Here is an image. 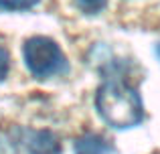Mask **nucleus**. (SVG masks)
<instances>
[{
    "label": "nucleus",
    "mask_w": 160,
    "mask_h": 154,
    "mask_svg": "<svg viewBox=\"0 0 160 154\" xmlns=\"http://www.w3.org/2000/svg\"><path fill=\"white\" fill-rule=\"evenodd\" d=\"M59 142L49 130H20L16 140L18 154H59Z\"/></svg>",
    "instance_id": "nucleus-3"
},
{
    "label": "nucleus",
    "mask_w": 160,
    "mask_h": 154,
    "mask_svg": "<svg viewBox=\"0 0 160 154\" xmlns=\"http://www.w3.org/2000/svg\"><path fill=\"white\" fill-rule=\"evenodd\" d=\"M24 63L35 77L45 79L65 71V55L61 53L59 45L47 37H32L22 47Z\"/></svg>",
    "instance_id": "nucleus-2"
},
{
    "label": "nucleus",
    "mask_w": 160,
    "mask_h": 154,
    "mask_svg": "<svg viewBox=\"0 0 160 154\" xmlns=\"http://www.w3.org/2000/svg\"><path fill=\"white\" fill-rule=\"evenodd\" d=\"M75 4L85 14H98L108 6V0H75Z\"/></svg>",
    "instance_id": "nucleus-6"
},
{
    "label": "nucleus",
    "mask_w": 160,
    "mask_h": 154,
    "mask_svg": "<svg viewBox=\"0 0 160 154\" xmlns=\"http://www.w3.org/2000/svg\"><path fill=\"white\" fill-rule=\"evenodd\" d=\"M8 69H10V55L4 47H0V81L8 75Z\"/></svg>",
    "instance_id": "nucleus-7"
},
{
    "label": "nucleus",
    "mask_w": 160,
    "mask_h": 154,
    "mask_svg": "<svg viewBox=\"0 0 160 154\" xmlns=\"http://www.w3.org/2000/svg\"><path fill=\"white\" fill-rule=\"evenodd\" d=\"M35 4H39V0H0V10H4V12L28 10Z\"/></svg>",
    "instance_id": "nucleus-5"
},
{
    "label": "nucleus",
    "mask_w": 160,
    "mask_h": 154,
    "mask_svg": "<svg viewBox=\"0 0 160 154\" xmlns=\"http://www.w3.org/2000/svg\"><path fill=\"white\" fill-rule=\"evenodd\" d=\"M73 150L75 154H106L109 150V144L99 134H85L75 140Z\"/></svg>",
    "instance_id": "nucleus-4"
},
{
    "label": "nucleus",
    "mask_w": 160,
    "mask_h": 154,
    "mask_svg": "<svg viewBox=\"0 0 160 154\" xmlns=\"http://www.w3.org/2000/svg\"><path fill=\"white\" fill-rule=\"evenodd\" d=\"M156 53H158V55H160V45H158V49H156Z\"/></svg>",
    "instance_id": "nucleus-8"
},
{
    "label": "nucleus",
    "mask_w": 160,
    "mask_h": 154,
    "mask_svg": "<svg viewBox=\"0 0 160 154\" xmlns=\"http://www.w3.org/2000/svg\"><path fill=\"white\" fill-rule=\"evenodd\" d=\"M95 107L99 116L113 128H132L142 122L144 107L138 91L124 81H106L98 89Z\"/></svg>",
    "instance_id": "nucleus-1"
}]
</instances>
